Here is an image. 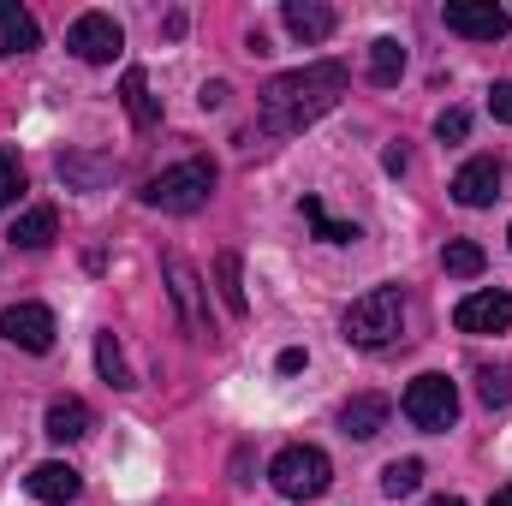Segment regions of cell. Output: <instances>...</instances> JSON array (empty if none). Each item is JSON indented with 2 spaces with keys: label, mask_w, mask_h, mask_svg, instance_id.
<instances>
[{
  "label": "cell",
  "mask_w": 512,
  "mask_h": 506,
  "mask_svg": "<svg viewBox=\"0 0 512 506\" xmlns=\"http://www.w3.org/2000/svg\"><path fill=\"white\" fill-rule=\"evenodd\" d=\"M0 334L18 346V352H48L54 346V310L48 304H6L0 310Z\"/></svg>",
  "instance_id": "cell-9"
},
{
  "label": "cell",
  "mask_w": 512,
  "mask_h": 506,
  "mask_svg": "<svg viewBox=\"0 0 512 506\" xmlns=\"http://www.w3.org/2000/svg\"><path fill=\"white\" fill-rule=\"evenodd\" d=\"M477 393H483L489 411H501V405L512 399V370L507 364H483V370H477Z\"/></svg>",
  "instance_id": "cell-25"
},
{
  "label": "cell",
  "mask_w": 512,
  "mask_h": 506,
  "mask_svg": "<svg viewBox=\"0 0 512 506\" xmlns=\"http://www.w3.org/2000/svg\"><path fill=\"white\" fill-rule=\"evenodd\" d=\"M441 24L453 36H471V42H501L512 30V12H501L495 0H447L441 6Z\"/></svg>",
  "instance_id": "cell-8"
},
{
  "label": "cell",
  "mask_w": 512,
  "mask_h": 506,
  "mask_svg": "<svg viewBox=\"0 0 512 506\" xmlns=\"http://www.w3.org/2000/svg\"><path fill=\"white\" fill-rule=\"evenodd\" d=\"M405 417H411L417 429H429V435L453 429V417H459V387L447 376H417L405 387Z\"/></svg>",
  "instance_id": "cell-6"
},
{
  "label": "cell",
  "mask_w": 512,
  "mask_h": 506,
  "mask_svg": "<svg viewBox=\"0 0 512 506\" xmlns=\"http://www.w3.org/2000/svg\"><path fill=\"white\" fill-rule=\"evenodd\" d=\"M280 18L298 42H328L334 36V6H322V0H286Z\"/></svg>",
  "instance_id": "cell-14"
},
{
  "label": "cell",
  "mask_w": 512,
  "mask_h": 506,
  "mask_svg": "<svg viewBox=\"0 0 512 506\" xmlns=\"http://www.w3.org/2000/svg\"><path fill=\"white\" fill-rule=\"evenodd\" d=\"M18 191H24V167H18V155H12V149H0V209H6Z\"/></svg>",
  "instance_id": "cell-27"
},
{
  "label": "cell",
  "mask_w": 512,
  "mask_h": 506,
  "mask_svg": "<svg viewBox=\"0 0 512 506\" xmlns=\"http://www.w3.org/2000/svg\"><path fill=\"white\" fill-rule=\"evenodd\" d=\"M429 506H465V501H459V495H435Z\"/></svg>",
  "instance_id": "cell-33"
},
{
  "label": "cell",
  "mask_w": 512,
  "mask_h": 506,
  "mask_svg": "<svg viewBox=\"0 0 512 506\" xmlns=\"http://www.w3.org/2000/svg\"><path fill=\"white\" fill-rule=\"evenodd\" d=\"M489 506H512V489H495V495H489Z\"/></svg>",
  "instance_id": "cell-32"
},
{
  "label": "cell",
  "mask_w": 512,
  "mask_h": 506,
  "mask_svg": "<svg viewBox=\"0 0 512 506\" xmlns=\"http://www.w3.org/2000/svg\"><path fill=\"white\" fill-rule=\"evenodd\" d=\"M120 96H126V114H131V126L137 131H149V126H161V102L149 96V78L131 66L126 78H120Z\"/></svg>",
  "instance_id": "cell-18"
},
{
  "label": "cell",
  "mask_w": 512,
  "mask_h": 506,
  "mask_svg": "<svg viewBox=\"0 0 512 506\" xmlns=\"http://www.w3.org/2000/svg\"><path fill=\"white\" fill-rule=\"evenodd\" d=\"M453 322H459V334H507L512 328V298L501 292V286L471 292V298H459Z\"/></svg>",
  "instance_id": "cell-10"
},
{
  "label": "cell",
  "mask_w": 512,
  "mask_h": 506,
  "mask_svg": "<svg viewBox=\"0 0 512 506\" xmlns=\"http://www.w3.org/2000/svg\"><path fill=\"white\" fill-rule=\"evenodd\" d=\"M465 131H471V114H465V108H447V114L435 120V137H441V143H465Z\"/></svg>",
  "instance_id": "cell-28"
},
{
  "label": "cell",
  "mask_w": 512,
  "mask_h": 506,
  "mask_svg": "<svg viewBox=\"0 0 512 506\" xmlns=\"http://www.w3.org/2000/svg\"><path fill=\"white\" fill-rule=\"evenodd\" d=\"M298 370H304V352H298V346H286V352H280V376H298Z\"/></svg>",
  "instance_id": "cell-30"
},
{
  "label": "cell",
  "mask_w": 512,
  "mask_h": 506,
  "mask_svg": "<svg viewBox=\"0 0 512 506\" xmlns=\"http://www.w3.org/2000/svg\"><path fill=\"white\" fill-rule=\"evenodd\" d=\"M96 370L108 376V387H137V381H131L126 352H120V340H114V334H96Z\"/></svg>",
  "instance_id": "cell-22"
},
{
  "label": "cell",
  "mask_w": 512,
  "mask_h": 506,
  "mask_svg": "<svg viewBox=\"0 0 512 506\" xmlns=\"http://www.w3.org/2000/svg\"><path fill=\"white\" fill-rule=\"evenodd\" d=\"M108 173H114V161H90V155H60V179H66V185H84V191H90V185H102Z\"/></svg>",
  "instance_id": "cell-23"
},
{
  "label": "cell",
  "mask_w": 512,
  "mask_h": 506,
  "mask_svg": "<svg viewBox=\"0 0 512 506\" xmlns=\"http://www.w3.org/2000/svg\"><path fill=\"white\" fill-rule=\"evenodd\" d=\"M495 197H501V161L495 155H477L453 173V203L459 209H489Z\"/></svg>",
  "instance_id": "cell-11"
},
{
  "label": "cell",
  "mask_w": 512,
  "mask_h": 506,
  "mask_svg": "<svg viewBox=\"0 0 512 506\" xmlns=\"http://www.w3.org/2000/svg\"><path fill=\"white\" fill-rule=\"evenodd\" d=\"M304 221L316 227V239H322V245H352V239H364L352 221H328V209H322L316 197H304Z\"/></svg>",
  "instance_id": "cell-21"
},
{
  "label": "cell",
  "mask_w": 512,
  "mask_h": 506,
  "mask_svg": "<svg viewBox=\"0 0 512 506\" xmlns=\"http://www.w3.org/2000/svg\"><path fill=\"white\" fill-rule=\"evenodd\" d=\"M66 48H72L84 66H114L120 48H126V30H120L108 12H84V18L66 30Z\"/></svg>",
  "instance_id": "cell-7"
},
{
  "label": "cell",
  "mask_w": 512,
  "mask_h": 506,
  "mask_svg": "<svg viewBox=\"0 0 512 506\" xmlns=\"http://www.w3.org/2000/svg\"><path fill=\"white\" fill-rule=\"evenodd\" d=\"M489 114H495L501 126H512V78H501V84L489 90Z\"/></svg>",
  "instance_id": "cell-29"
},
{
  "label": "cell",
  "mask_w": 512,
  "mask_h": 506,
  "mask_svg": "<svg viewBox=\"0 0 512 506\" xmlns=\"http://www.w3.org/2000/svg\"><path fill=\"white\" fill-rule=\"evenodd\" d=\"M54 209H30V215H18L12 221V245H24V251H48L54 245Z\"/></svg>",
  "instance_id": "cell-20"
},
{
  "label": "cell",
  "mask_w": 512,
  "mask_h": 506,
  "mask_svg": "<svg viewBox=\"0 0 512 506\" xmlns=\"http://www.w3.org/2000/svg\"><path fill=\"white\" fill-rule=\"evenodd\" d=\"M417 483H423V459H393L382 471V489L393 501H405V495H417Z\"/></svg>",
  "instance_id": "cell-24"
},
{
  "label": "cell",
  "mask_w": 512,
  "mask_h": 506,
  "mask_svg": "<svg viewBox=\"0 0 512 506\" xmlns=\"http://www.w3.org/2000/svg\"><path fill=\"white\" fill-rule=\"evenodd\" d=\"M24 489H30L42 506H66V501H78V495H84V477H78L66 459H48V465H36V471L24 477Z\"/></svg>",
  "instance_id": "cell-12"
},
{
  "label": "cell",
  "mask_w": 512,
  "mask_h": 506,
  "mask_svg": "<svg viewBox=\"0 0 512 506\" xmlns=\"http://www.w3.org/2000/svg\"><path fill=\"white\" fill-rule=\"evenodd\" d=\"M161 274H167V292H173V310H179L185 334L191 340H209V286H203V274L185 256H167Z\"/></svg>",
  "instance_id": "cell-5"
},
{
  "label": "cell",
  "mask_w": 512,
  "mask_h": 506,
  "mask_svg": "<svg viewBox=\"0 0 512 506\" xmlns=\"http://www.w3.org/2000/svg\"><path fill=\"white\" fill-rule=\"evenodd\" d=\"M346 66L340 60H316L298 72H280L262 84V131L268 137H298L304 126H316L340 96H346Z\"/></svg>",
  "instance_id": "cell-1"
},
{
  "label": "cell",
  "mask_w": 512,
  "mask_h": 506,
  "mask_svg": "<svg viewBox=\"0 0 512 506\" xmlns=\"http://www.w3.org/2000/svg\"><path fill=\"white\" fill-rule=\"evenodd\" d=\"M441 262H447V274H459V280H477L489 256H483V245H471V239H453V245H447V256H441Z\"/></svg>",
  "instance_id": "cell-26"
},
{
  "label": "cell",
  "mask_w": 512,
  "mask_h": 506,
  "mask_svg": "<svg viewBox=\"0 0 512 506\" xmlns=\"http://www.w3.org/2000/svg\"><path fill=\"white\" fill-rule=\"evenodd\" d=\"M90 423H96V417H90V405H84V399H72V393H66V399H54V405H48V417H42L48 441H60V447H66V441H84V435H90Z\"/></svg>",
  "instance_id": "cell-15"
},
{
  "label": "cell",
  "mask_w": 512,
  "mask_h": 506,
  "mask_svg": "<svg viewBox=\"0 0 512 506\" xmlns=\"http://www.w3.org/2000/svg\"><path fill=\"white\" fill-rule=\"evenodd\" d=\"M507 245H512V233H507Z\"/></svg>",
  "instance_id": "cell-34"
},
{
  "label": "cell",
  "mask_w": 512,
  "mask_h": 506,
  "mask_svg": "<svg viewBox=\"0 0 512 506\" xmlns=\"http://www.w3.org/2000/svg\"><path fill=\"white\" fill-rule=\"evenodd\" d=\"M209 191H215V161L191 155V161H179V167L155 173V179L143 185V203H149V209H161V215H197V209L209 203Z\"/></svg>",
  "instance_id": "cell-2"
},
{
  "label": "cell",
  "mask_w": 512,
  "mask_h": 506,
  "mask_svg": "<svg viewBox=\"0 0 512 506\" xmlns=\"http://www.w3.org/2000/svg\"><path fill=\"white\" fill-rule=\"evenodd\" d=\"M227 102V84H203V108H221Z\"/></svg>",
  "instance_id": "cell-31"
},
{
  "label": "cell",
  "mask_w": 512,
  "mask_h": 506,
  "mask_svg": "<svg viewBox=\"0 0 512 506\" xmlns=\"http://www.w3.org/2000/svg\"><path fill=\"white\" fill-rule=\"evenodd\" d=\"M268 483H274L286 501H316V495L334 483V465H328L322 447H286V453H274Z\"/></svg>",
  "instance_id": "cell-4"
},
{
  "label": "cell",
  "mask_w": 512,
  "mask_h": 506,
  "mask_svg": "<svg viewBox=\"0 0 512 506\" xmlns=\"http://www.w3.org/2000/svg\"><path fill=\"white\" fill-rule=\"evenodd\" d=\"M387 411H393L387 393H352L346 411H340V429H346L352 441H376V435L387 429Z\"/></svg>",
  "instance_id": "cell-13"
},
{
  "label": "cell",
  "mask_w": 512,
  "mask_h": 506,
  "mask_svg": "<svg viewBox=\"0 0 512 506\" xmlns=\"http://www.w3.org/2000/svg\"><path fill=\"white\" fill-rule=\"evenodd\" d=\"M42 42V30H36V18L18 6V0H0V54L12 60V54H30Z\"/></svg>",
  "instance_id": "cell-16"
},
{
  "label": "cell",
  "mask_w": 512,
  "mask_h": 506,
  "mask_svg": "<svg viewBox=\"0 0 512 506\" xmlns=\"http://www.w3.org/2000/svg\"><path fill=\"white\" fill-rule=\"evenodd\" d=\"M399 334H405V292L399 286H376L346 310V340L364 346V352H382Z\"/></svg>",
  "instance_id": "cell-3"
},
{
  "label": "cell",
  "mask_w": 512,
  "mask_h": 506,
  "mask_svg": "<svg viewBox=\"0 0 512 506\" xmlns=\"http://www.w3.org/2000/svg\"><path fill=\"white\" fill-rule=\"evenodd\" d=\"M215 292H221L227 316H251V298H245V262H239V251L215 256Z\"/></svg>",
  "instance_id": "cell-17"
},
{
  "label": "cell",
  "mask_w": 512,
  "mask_h": 506,
  "mask_svg": "<svg viewBox=\"0 0 512 506\" xmlns=\"http://www.w3.org/2000/svg\"><path fill=\"white\" fill-rule=\"evenodd\" d=\"M405 78V42L399 36H376L370 42V84H399Z\"/></svg>",
  "instance_id": "cell-19"
}]
</instances>
